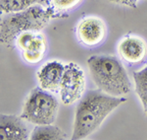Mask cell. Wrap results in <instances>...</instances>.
I'll return each mask as SVG.
<instances>
[{"label":"cell","mask_w":147,"mask_h":140,"mask_svg":"<svg viewBox=\"0 0 147 140\" xmlns=\"http://www.w3.org/2000/svg\"><path fill=\"white\" fill-rule=\"evenodd\" d=\"M125 102L124 97L112 96L100 89L87 91L76 109L72 139L80 140L91 135L112 111Z\"/></svg>","instance_id":"cell-1"},{"label":"cell","mask_w":147,"mask_h":140,"mask_svg":"<svg viewBox=\"0 0 147 140\" xmlns=\"http://www.w3.org/2000/svg\"><path fill=\"white\" fill-rule=\"evenodd\" d=\"M87 66L95 85L106 94L122 97L130 91V81L124 65L115 56L93 55Z\"/></svg>","instance_id":"cell-2"},{"label":"cell","mask_w":147,"mask_h":140,"mask_svg":"<svg viewBox=\"0 0 147 140\" xmlns=\"http://www.w3.org/2000/svg\"><path fill=\"white\" fill-rule=\"evenodd\" d=\"M56 13L51 7L35 5L27 10L5 14L0 23V40L4 44H11L24 32H39L48 25Z\"/></svg>","instance_id":"cell-3"},{"label":"cell","mask_w":147,"mask_h":140,"mask_svg":"<svg viewBox=\"0 0 147 140\" xmlns=\"http://www.w3.org/2000/svg\"><path fill=\"white\" fill-rule=\"evenodd\" d=\"M59 111L57 99L49 91L34 88L24 104L21 117L35 125L53 124Z\"/></svg>","instance_id":"cell-4"},{"label":"cell","mask_w":147,"mask_h":140,"mask_svg":"<svg viewBox=\"0 0 147 140\" xmlns=\"http://www.w3.org/2000/svg\"><path fill=\"white\" fill-rule=\"evenodd\" d=\"M85 89V75L82 68L74 62L66 64L60 85L61 102L72 105L82 99Z\"/></svg>","instance_id":"cell-5"},{"label":"cell","mask_w":147,"mask_h":140,"mask_svg":"<svg viewBox=\"0 0 147 140\" xmlns=\"http://www.w3.org/2000/svg\"><path fill=\"white\" fill-rule=\"evenodd\" d=\"M76 32L78 39L82 44L95 46L105 39L107 28L102 19L95 16H88L78 24Z\"/></svg>","instance_id":"cell-6"},{"label":"cell","mask_w":147,"mask_h":140,"mask_svg":"<svg viewBox=\"0 0 147 140\" xmlns=\"http://www.w3.org/2000/svg\"><path fill=\"white\" fill-rule=\"evenodd\" d=\"M66 65L60 61H49L37 71V80L42 89L57 92L60 89Z\"/></svg>","instance_id":"cell-7"},{"label":"cell","mask_w":147,"mask_h":140,"mask_svg":"<svg viewBox=\"0 0 147 140\" xmlns=\"http://www.w3.org/2000/svg\"><path fill=\"white\" fill-rule=\"evenodd\" d=\"M118 51L129 63L141 62L147 55V44L143 39L136 36H127L121 40Z\"/></svg>","instance_id":"cell-8"},{"label":"cell","mask_w":147,"mask_h":140,"mask_svg":"<svg viewBox=\"0 0 147 140\" xmlns=\"http://www.w3.org/2000/svg\"><path fill=\"white\" fill-rule=\"evenodd\" d=\"M28 135V129L22 117L2 113L0 117L1 140H25Z\"/></svg>","instance_id":"cell-9"},{"label":"cell","mask_w":147,"mask_h":140,"mask_svg":"<svg viewBox=\"0 0 147 140\" xmlns=\"http://www.w3.org/2000/svg\"><path fill=\"white\" fill-rule=\"evenodd\" d=\"M35 5L50 7V0H0V9L4 15L27 10Z\"/></svg>","instance_id":"cell-10"},{"label":"cell","mask_w":147,"mask_h":140,"mask_svg":"<svg viewBox=\"0 0 147 140\" xmlns=\"http://www.w3.org/2000/svg\"><path fill=\"white\" fill-rule=\"evenodd\" d=\"M32 140H65L67 134L59 127L52 124L37 125L30 135Z\"/></svg>","instance_id":"cell-11"},{"label":"cell","mask_w":147,"mask_h":140,"mask_svg":"<svg viewBox=\"0 0 147 140\" xmlns=\"http://www.w3.org/2000/svg\"><path fill=\"white\" fill-rule=\"evenodd\" d=\"M132 76L136 85V93L140 100L144 111L147 113V66L134 72Z\"/></svg>","instance_id":"cell-12"},{"label":"cell","mask_w":147,"mask_h":140,"mask_svg":"<svg viewBox=\"0 0 147 140\" xmlns=\"http://www.w3.org/2000/svg\"><path fill=\"white\" fill-rule=\"evenodd\" d=\"M80 1L82 0H50V6L57 15L72 10Z\"/></svg>","instance_id":"cell-13"},{"label":"cell","mask_w":147,"mask_h":140,"mask_svg":"<svg viewBox=\"0 0 147 140\" xmlns=\"http://www.w3.org/2000/svg\"><path fill=\"white\" fill-rule=\"evenodd\" d=\"M36 32H24L16 38V44L21 51H27V49L32 46V42L34 41Z\"/></svg>","instance_id":"cell-14"},{"label":"cell","mask_w":147,"mask_h":140,"mask_svg":"<svg viewBox=\"0 0 147 140\" xmlns=\"http://www.w3.org/2000/svg\"><path fill=\"white\" fill-rule=\"evenodd\" d=\"M111 1L121 4V5L130 7V8H136L137 3H138L139 0H111Z\"/></svg>","instance_id":"cell-15"}]
</instances>
